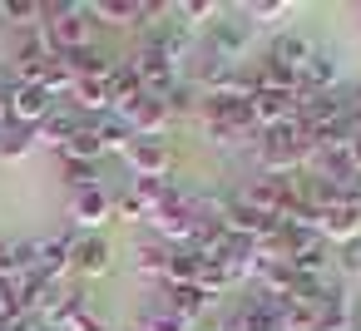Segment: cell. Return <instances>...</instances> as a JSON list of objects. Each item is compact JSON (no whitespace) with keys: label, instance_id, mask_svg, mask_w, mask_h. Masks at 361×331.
I'll use <instances>...</instances> for the list:
<instances>
[{"label":"cell","instance_id":"6da1fadb","mask_svg":"<svg viewBox=\"0 0 361 331\" xmlns=\"http://www.w3.org/2000/svg\"><path fill=\"white\" fill-rule=\"evenodd\" d=\"M257 158H262L267 178H287L292 168H302V163H307V139H302L297 119L282 124V129H267L262 144H257Z\"/></svg>","mask_w":361,"mask_h":331},{"label":"cell","instance_id":"7a4b0ae2","mask_svg":"<svg viewBox=\"0 0 361 331\" xmlns=\"http://www.w3.org/2000/svg\"><path fill=\"white\" fill-rule=\"evenodd\" d=\"M90 11L85 6H45V40L55 55H75L90 45Z\"/></svg>","mask_w":361,"mask_h":331},{"label":"cell","instance_id":"3957f363","mask_svg":"<svg viewBox=\"0 0 361 331\" xmlns=\"http://www.w3.org/2000/svg\"><path fill=\"white\" fill-rule=\"evenodd\" d=\"M129 65H134V75H139V85H144V94H149V99H164V104H169V94L183 85V80H178V70H173L159 50H149V45H144Z\"/></svg>","mask_w":361,"mask_h":331},{"label":"cell","instance_id":"277c9868","mask_svg":"<svg viewBox=\"0 0 361 331\" xmlns=\"http://www.w3.org/2000/svg\"><path fill=\"white\" fill-rule=\"evenodd\" d=\"M55 109H60V99L45 85H11V124H20V129L35 134V124L45 114H55Z\"/></svg>","mask_w":361,"mask_h":331},{"label":"cell","instance_id":"5b68a950","mask_svg":"<svg viewBox=\"0 0 361 331\" xmlns=\"http://www.w3.org/2000/svg\"><path fill=\"white\" fill-rule=\"evenodd\" d=\"M247 35H252V20H247V15H218V20L208 25V50L233 65V60L243 55Z\"/></svg>","mask_w":361,"mask_h":331},{"label":"cell","instance_id":"8992f818","mask_svg":"<svg viewBox=\"0 0 361 331\" xmlns=\"http://www.w3.org/2000/svg\"><path fill=\"white\" fill-rule=\"evenodd\" d=\"M292 193H297V188H292L287 178H267V173H262V178H252V183L238 193V203H243V208H252V213L277 218V213H282V203H287Z\"/></svg>","mask_w":361,"mask_h":331},{"label":"cell","instance_id":"52a82bcc","mask_svg":"<svg viewBox=\"0 0 361 331\" xmlns=\"http://www.w3.org/2000/svg\"><path fill=\"white\" fill-rule=\"evenodd\" d=\"M292 301L287 296H252L228 326L233 331H282V311H287Z\"/></svg>","mask_w":361,"mask_h":331},{"label":"cell","instance_id":"ba28073f","mask_svg":"<svg viewBox=\"0 0 361 331\" xmlns=\"http://www.w3.org/2000/svg\"><path fill=\"white\" fill-rule=\"evenodd\" d=\"M124 163H129L134 178H169V149H164V139H134L129 154H124Z\"/></svg>","mask_w":361,"mask_h":331},{"label":"cell","instance_id":"9c48e42d","mask_svg":"<svg viewBox=\"0 0 361 331\" xmlns=\"http://www.w3.org/2000/svg\"><path fill=\"white\" fill-rule=\"evenodd\" d=\"M326 89H336V60L326 50H312L307 65L297 70V94H326Z\"/></svg>","mask_w":361,"mask_h":331},{"label":"cell","instance_id":"30bf717a","mask_svg":"<svg viewBox=\"0 0 361 331\" xmlns=\"http://www.w3.org/2000/svg\"><path fill=\"white\" fill-rule=\"evenodd\" d=\"M109 218H114V198H109L104 188L75 193V203H70V223H75V227H99V223H109Z\"/></svg>","mask_w":361,"mask_h":331},{"label":"cell","instance_id":"8fae6325","mask_svg":"<svg viewBox=\"0 0 361 331\" xmlns=\"http://www.w3.org/2000/svg\"><path fill=\"white\" fill-rule=\"evenodd\" d=\"M75 232H55V237H45L40 242V257H35V277H45V282H55L65 267H70V257H75Z\"/></svg>","mask_w":361,"mask_h":331},{"label":"cell","instance_id":"7c38bea8","mask_svg":"<svg viewBox=\"0 0 361 331\" xmlns=\"http://www.w3.org/2000/svg\"><path fill=\"white\" fill-rule=\"evenodd\" d=\"M361 237V208H351V203H336V208H326L322 213V242H356Z\"/></svg>","mask_w":361,"mask_h":331},{"label":"cell","instance_id":"4fadbf2b","mask_svg":"<svg viewBox=\"0 0 361 331\" xmlns=\"http://www.w3.org/2000/svg\"><path fill=\"white\" fill-rule=\"evenodd\" d=\"M307 55H312V45H307L297 30H282V35L272 40V50H267V65H272V70H287V75H297V70L307 65Z\"/></svg>","mask_w":361,"mask_h":331},{"label":"cell","instance_id":"5bb4252c","mask_svg":"<svg viewBox=\"0 0 361 331\" xmlns=\"http://www.w3.org/2000/svg\"><path fill=\"white\" fill-rule=\"evenodd\" d=\"M169 119H173V109H169L164 99H149V94H144V99H139V109H134L124 124L134 129V139H159Z\"/></svg>","mask_w":361,"mask_h":331},{"label":"cell","instance_id":"9a60e30c","mask_svg":"<svg viewBox=\"0 0 361 331\" xmlns=\"http://www.w3.org/2000/svg\"><path fill=\"white\" fill-rule=\"evenodd\" d=\"M85 119L75 114V109H55V114H45L40 124H35V144H50V149H60L65 154V144L75 139V129H80Z\"/></svg>","mask_w":361,"mask_h":331},{"label":"cell","instance_id":"2e32d148","mask_svg":"<svg viewBox=\"0 0 361 331\" xmlns=\"http://www.w3.org/2000/svg\"><path fill=\"white\" fill-rule=\"evenodd\" d=\"M70 99H75V114H80V119H85V114L104 119V114L114 109V104H109V80H75Z\"/></svg>","mask_w":361,"mask_h":331},{"label":"cell","instance_id":"e0dca14e","mask_svg":"<svg viewBox=\"0 0 361 331\" xmlns=\"http://www.w3.org/2000/svg\"><path fill=\"white\" fill-rule=\"evenodd\" d=\"M70 267H75L80 277H99V272H109V242H104V237H80Z\"/></svg>","mask_w":361,"mask_h":331},{"label":"cell","instance_id":"ac0fdd59","mask_svg":"<svg viewBox=\"0 0 361 331\" xmlns=\"http://www.w3.org/2000/svg\"><path fill=\"white\" fill-rule=\"evenodd\" d=\"M0 20L25 30V35H35L45 25V6H40V0H0Z\"/></svg>","mask_w":361,"mask_h":331},{"label":"cell","instance_id":"d6986e66","mask_svg":"<svg viewBox=\"0 0 361 331\" xmlns=\"http://www.w3.org/2000/svg\"><path fill=\"white\" fill-rule=\"evenodd\" d=\"M85 11H90V20L114 25V30L139 25V0H94V6H85Z\"/></svg>","mask_w":361,"mask_h":331},{"label":"cell","instance_id":"ffe728a7","mask_svg":"<svg viewBox=\"0 0 361 331\" xmlns=\"http://www.w3.org/2000/svg\"><path fill=\"white\" fill-rule=\"evenodd\" d=\"M60 60H70L75 80H109V75H114L109 55H104V50H94V45H85V50H75V55H60Z\"/></svg>","mask_w":361,"mask_h":331},{"label":"cell","instance_id":"44dd1931","mask_svg":"<svg viewBox=\"0 0 361 331\" xmlns=\"http://www.w3.org/2000/svg\"><path fill=\"white\" fill-rule=\"evenodd\" d=\"M164 296H169V311L173 316H183L188 326L203 316V306H208V296L198 292V287H164Z\"/></svg>","mask_w":361,"mask_h":331},{"label":"cell","instance_id":"7402d4cb","mask_svg":"<svg viewBox=\"0 0 361 331\" xmlns=\"http://www.w3.org/2000/svg\"><path fill=\"white\" fill-rule=\"evenodd\" d=\"M94 129H99V144H104V154H129V144H134V129H129L119 114H104V119H94Z\"/></svg>","mask_w":361,"mask_h":331},{"label":"cell","instance_id":"603a6c76","mask_svg":"<svg viewBox=\"0 0 361 331\" xmlns=\"http://www.w3.org/2000/svg\"><path fill=\"white\" fill-rule=\"evenodd\" d=\"M193 287L213 301V296H223L228 287H238V277L228 272V262H198V282H193Z\"/></svg>","mask_w":361,"mask_h":331},{"label":"cell","instance_id":"cb8c5ba5","mask_svg":"<svg viewBox=\"0 0 361 331\" xmlns=\"http://www.w3.org/2000/svg\"><path fill=\"white\" fill-rule=\"evenodd\" d=\"M198 282V257L188 247H173L169 252V272H164V287H193Z\"/></svg>","mask_w":361,"mask_h":331},{"label":"cell","instance_id":"d4e9b609","mask_svg":"<svg viewBox=\"0 0 361 331\" xmlns=\"http://www.w3.org/2000/svg\"><path fill=\"white\" fill-rule=\"evenodd\" d=\"M173 15H183V20H178L183 30H208L223 11L213 6V0H183V6H173Z\"/></svg>","mask_w":361,"mask_h":331},{"label":"cell","instance_id":"484cf974","mask_svg":"<svg viewBox=\"0 0 361 331\" xmlns=\"http://www.w3.org/2000/svg\"><path fill=\"white\" fill-rule=\"evenodd\" d=\"M203 129H208V144H218V149H238L252 139V129H243L233 119H203Z\"/></svg>","mask_w":361,"mask_h":331},{"label":"cell","instance_id":"4316f807","mask_svg":"<svg viewBox=\"0 0 361 331\" xmlns=\"http://www.w3.org/2000/svg\"><path fill=\"white\" fill-rule=\"evenodd\" d=\"M60 173H65V183H70L75 193H85V188H99V168H94V163H85V158H70V154H60Z\"/></svg>","mask_w":361,"mask_h":331},{"label":"cell","instance_id":"83f0119b","mask_svg":"<svg viewBox=\"0 0 361 331\" xmlns=\"http://www.w3.org/2000/svg\"><path fill=\"white\" fill-rule=\"evenodd\" d=\"M169 252H173L169 242H144V247L134 252V267H139L144 277H159V282H164V272H169Z\"/></svg>","mask_w":361,"mask_h":331},{"label":"cell","instance_id":"f1b7e54d","mask_svg":"<svg viewBox=\"0 0 361 331\" xmlns=\"http://www.w3.org/2000/svg\"><path fill=\"white\" fill-rule=\"evenodd\" d=\"M65 154H70V158H85V163H94V158L104 154V144H99V129H94V124H80V129H75V139L65 144Z\"/></svg>","mask_w":361,"mask_h":331},{"label":"cell","instance_id":"f546056e","mask_svg":"<svg viewBox=\"0 0 361 331\" xmlns=\"http://www.w3.org/2000/svg\"><path fill=\"white\" fill-rule=\"evenodd\" d=\"M30 149H35V134H30V129H20V124H6V129H0V158H6V163H11V158H25Z\"/></svg>","mask_w":361,"mask_h":331},{"label":"cell","instance_id":"4dcf8cb0","mask_svg":"<svg viewBox=\"0 0 361 331\" xmlns=\"http://www.w3.org/2000/svg\"><path fill=\"white\" fill-rule=\"evenodd\" d=\"M40 85H45L55 99H65V94L75 89V70H70V60H60V55H55V60L45 65V75H40Z\"/></svg>","mask_w":361,"mask_h":331},{"label":"cell","instance_id":"1f68e13d","mask_svg":"<svg viewBox=\"0 0 361 331\" xmlns=\"http://www.w3.org/2000/svg\"><path fill=\"white\" fill-rule=\"evenodd\" d=\"M243 15H247L252 25H277V20H287V15H292V6H287V0H252Z\"/></svg>","mask_w":361,"mask_h":331},{"label":"cell","instance_id":"d6a6232c","mask_svg":"<svg viewBox=\"0 0 361 331\" xmlns=\"http://www.w3.org/2000/svg\"><path fill=\"white\" fill-rule=\"evenodd\" d=\"M282 331H317V311L302 306V301H292V306L282 311Z\"/></svg>","mask_w":361,"mask_h":331},{"label":"cell","instance_id":"836d02e7","mask_svg":"<svg viewBox=\"0 0 361 331\" xmlns=\"http://www.w3.org/2000/svg\"><path fill=\"white\" fill-rule=\"evenodd\" d=\"M139 331H193V326H188L183 316H173V311L164 306V311H149V316L139 321Z\"/></svg>","mask_w":361,"mask_h":331},{"label":"cell","instance_id":"e575fe53","mask_svg":"<svg viewBox=\"0 0 361 331\" xmlns=\"http://www.w3.org/2000/svg\"><path fill=\"white\" fill-rule=\"evenodd\" d=\"M114 213H119L124 223H139V218H149V208H144V203L134 198V188H129L124 198H114Z\"/></svg>","mask_w":361,"mask_h":331},{"label":"cell","instance_id":"d590c367","mask_svg":"<svg viewBox=\"0 0 361 331\" xmlns=\"http://www.w3.org/2000/svg\"><path fill=\"white\" fill-rule=\"evenodd\" d=\"M70 331H109V321H104V316H99L94 306H85V311H80V316L70 321Z\"/></svg>","mask_w":361,"mask_h":331},{"label":"cell","instance_id":"8d00e7d4","mask_svg":"<svg viewBox=\"0 0 361 331\" xmlns=\"http://www.w3.org/2000/svg\"><path fill=\"white\" fill-rule=\"evenodd\" d=\"M341 267H346V272H361V237L341 247Z\"/></svg>","mask_w":361,"mask_h":331},{"label":"cell","instance_id":"74e56055","mask_svg":"<svg viewBox=\"0 0 361 331\" xmlns=\"http://www.w3.org/2000/svg\"><path fill=\"white\" fill-rule=\"evenodd\" d=\"M346 124H351V134H361V89H351V99H346Z\"/></svg>","mask_w":361,"mask_h":331},{"label":"cell","instance_id":"f35d334b","mask_svg":"<svg viewBox=\"0 0 361 331\" xmlns=\"http://www.w3.org/2000/svg\"><path fill=\"white\" fill-rule=\"evenodd\" d=\"M351 163H356V173H361V134L351 139Z\"/></svg>","mask_w":361,"mask_h":331},{"label":"cell","instance_id":"ab89813d","mask_svg":"<svg viewBox=\"0 0 361 331\" xmlns=\"http://www.w3.org/2000/svg\"><path fill=\"white\" fill-rule=\"evenodd\" d=\"M6 257H11V242H6V237H0V262H6Z\"/></svg>","mask_w":361,"mask_h":331},{"label":"cell","instance_id":"60d3db41","mask_svg":"<svg viewBox=\"0 0 361 331\" xmlns=\"http://www.w3.org/2000/svg\"><path fill=\"white\" fill-rule=\"evenodd\" d=\"M208 331H233V326H228V321H223V326H208Z\"/></svg>","mask_w":361,"mask_h":331},{"label":"cell","instance_id":"b9f144b4","mask_svg":"<svg viewBox=\"0 0 361 331\" xmlns=\"http://www.w3.org/2000/svg\"><path fill=\"white\" fill-rule=\"evenodd\" d=\"M356 331H361V301H356Z\"/></svg>","mask_w":361,"mask_h":331}]
</instances>
